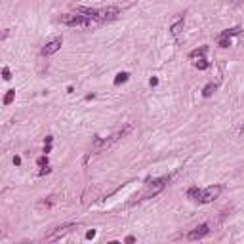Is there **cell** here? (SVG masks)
<instances>
[{"instance_id": "6da1fadb", "label": "cell", "mask_w": 244, "mask_h": 244, "mask_svg": "<svg viewBox=\"0 0 244 244\" xmlns=\"http://www.w3.org/2000/svg\"><path fill=\"white\" fill-rule=\"evenodd\" d=\"M164 183H166V178H160V179H155V181H149L147 183V187H145V191L141 193V194H137V200H143V199H147V197H153V194H156L162 187H164Z\"/></svg>"}, {"instance_id": "7a4b0ae2", "label": "cell", "mask_w": 244, "mask_h": 244, "mask_svg": "<svg viewBox=\"0 0 244 244\" xmlns=\"http://www.w3.org/2000/svg\"><path fill=\"white\" fill-rule=\"evenodd\" d=\"M219 193H221V185H210L202 191L200 194V202H214L217 197H219Z\"/></svg>"}, {"instance_id": "3957f363", "label": "cell", "mask_w": 244, "mask_h": 244, "mask_svg": "<svg viewBox=\"0 0 244 244\" xmlns=\"http://www.w3.org/2000/svg\"><path fill=\"white\" fill-rule=\"evenodd\" d=\"M118 13H120V10L116 8V6H109V8H105V10H99L97 12V21L99 23H103V21H113V19H116L118 17Z\"/></svg>"}, {"instance_id": "277c9868", "label": "cell", "mask_w": 244, "mask_h": 244, "mask_svg": "<svg viewBox=\"0 0 244 244\" xmlns=\"http://www.w3.org/2000/svg\"><path fill=\"white\" fill-rule=\"evenodd\" d=\"M61 42H63V38L61 36H54L52 40H48L46 44H44V48H42V54L44 56H54L59 48H61Z\"/></svg>"}, {"instance_id": "5b68a950", "label": "cell", "mask_w": 244, "mask_h": 244, "mask_svg": "<svg viewBox=\"0 0 244 244\" xmlns=\"http://www.w3.org/2000/svg\"><path fill=\"white\" fill-rule=\"evenodd\" d=\"M71 229H75V225H72V223H67V225H61V227H57L54 233H50V235H48L46 236V240H57V238H61L63 235H67Z\"/></svg>"}, {"instance_id": "8992f818", "label": "cell", "mask_w": 244, "mask_h": 244, "mask_svg": "<svg viewBox=\"0 0 244 244\" xmlns=\"http://www.w3.org/2000/svg\"><path fill=\"white\" fill-rule=\"evenodd\" d=\"M208 225L206 223H202V225H199V227H194L191 233H189V240H199V238H202V236H206L208 235Z\"/></svg>"}, {"instance_id": "52a82bcc", "label": "cell", "mask_w": 244, "mask_h": 244, "mask_svg": "<svg viewBox=\"0 0 244 244\" xmlns=\"http://www.w3.org/2000/svg\"><path fill=\"white\" fill-rule=\"evenodd\" d=\"M113 141H114L113 137H111V139H101V137H95V141H93V145H92V153H99V151L107 149Z\"/></svg>"}, {"instance_id": "ba28073f", "label": "cell", "mask_w": 244, "mask_h": 244, "mask_svg": "<svg viewBox=\"0 0 244 244\" xmlns=\"http://www.w3.org/2000/svg\"><path fill=\"white\" fill-rule=\"evenodd\" d=\"M75 12H77V13H82V15H86V17H97V12H99V10H95V8H86V6H77Z\"/></svg>"}, {"instance_id": "9c48e42d", "label": "cell", "mask_w": 244, "mask_h": 244, "mask_svg": "<svg viewBox=\"0 0 244 244\" xmlns=\"http://www.w3.org/2000/svg\"><path fill=\"white\" fill-rule=\"evenodd\" d=\"M200 194H202V191H200L199 187H191V189L187 191V197L193 199V200H200Z\"/></svg>"}, {"instance_id": "30bf717a", "label": "cell", "mask_w": 244, "mask_h": 244, "mask_svg": "<svg viewBox=\"0 0 244 244\" xmlns=\"http://www.w3.org/2000/svg\"><path fill=\"white\" fill-rule=\"evenodd\" d=\"M183 23H185V21H183V17H179V19L174 23V25H172V29H170V31H172V34H174V36H178V34L181 33V29H183Z\"/></svg>"}, {"instance_id": "8fae6325", "label": "cell", "mask_w": 244, "mask_h": 244, "mask_svg": "<svg viewBox=\"0 0 244 244\" xmlns=\"http://www.w3.org/2000/svg\"><path fill=\"white\" fill-rule=\"evenodd\" d=\"M206 50H208V48H206V46H202L200 50H194V52H191V56H189V57H191V59H202V57H204V54H206Z\"/></svg>"}, {"instance_id": "7c38bea8", "label": "cell", "mask_w": 244, "mask_h": 244, "mask_svg": "<svg viewBox=\"0 0 244 244\" xmlns=\"http://www.w3.org/2000/svg\"><path fill=\"white\" fill-rule=\"evenodd\" d=\"M128 77H130L128 72H118V75L114 77V86H120L122 82H126V80H128Z\"/></svg>"}, {"instance_id": "4fadbf2b", "label": "cell", "mask_w": 244, "mask_h": 244, "mask_svg": "<svg viewBox=\"0 0 244 244\" xmlns=\"http://www.w3.org/2000/svg\"><path fill=\"white\" fill-rule=\"evenodd\" d=\"M214 92H215V84H208V86L202 90V95H204V97H210Z\"/></svg>"}, {"instance_id": "5bb4252c", "label": "cell", "mask_w": 244, "mask_h": 244, "mask_svg": "<svg viewBox=\"0 0 244 244\" xmlns=\"http://www.w3.org/2000/svg\"><path fill=\"white\" fill-rule=\"evenodd\" d=\"M242 33V29L240 27H233V29H229V31H225L221 36H233V34H240Z\"/></svg>"}, {"instance_id": "9a60e30c", "label": "cell", "mask_w": 244, "mask_h": 244, "mask_svg": "<svg viewBox=\"0 0 244 244\" xmlns=\"http://www.w3.org/2000/svg\"><path fill=\"white\" fill-rule=\"evenodd\" d=\"M13 97H15V90H10V92L6 93V97H4V105H10V103L13 101Z\"/></svg>"}, {"instance_id": "2e32d148", "label": "cell", "mask_w": 244, "mask_h": 244, "mask_svg": "<svg viewBox=\"0 0 244 244\" xmlns=\"http://www.w3.org/2000/svg\"><path fill=\"white\" fill-rule=\"evenodd\" d=\"M54 200H56V199H54V197H52V199H50V200H42V202H40V204H38V210H42V208H50V206H52V204H54Z\"/></svg>"}, {"instance_id": "e0dca14e", "label": "cell", "mask_w": 244, "mask_h": 244, "mask_svg": "<svg viewBox=\"0 0 244 244\" xmlns=\"http://www.w3.org/2000/svg\"><path fill=\"white\" fill-rule=\"evenodd\" d=\"M219 46H221V48H229V46H231V38H229V36H221Z\"/></svg>"}, {"instance_id": "ac0fdd59", "label": "cell", "mask_w": 244, "mask_h": 244, "mask_svg": "<svg viewBox=\"0 0 244 244\" xmlns=\"http://www.w3.org/2000/svg\"><path fill=\"white\" fill-rule=\"evenodd\" d=\"M194 65H197V69H202V71H204V69H208V61H206V59H199Z\"/></svg>"}, {"instance_id": "d6986e66", "label": "cell", "mask_w": 244, "mask_h": 244, "mask_svg": "<svg viewBox=\"0 0 244 244\" xmlns=\"http://www.w3.org/2000/svg\"><path fill=\"white\" fill-rule=\"evenodd\" d=\"M2 77H4V80H10V78H12V77H10V69H8V67L2 69Z\"/></svg>"}, {"instance_id": "ffe728a7", "label": "cell", "mask_w": 244, "mask_h": 244, "mask_svg": "<svg viewBox=\"0 0 244 244\" xmlns=\"http://www.w3.org/2000/svg\"><path fill=\"white\" fill-rule=\"evenodd\" d=\"M36 164H38V166H44V164H48V158H46V156H40V158L36 160Z\"/></svg>"}, {"instance_id": "44dd1931", "label": "cell", "mask_w": 244, "mask_h": 244, "mask_svg": "<svg viewBox=\"0 0 244 244\" xmlns=\"http://www.w3.org/2000/svg\"><path fill=\"white\" fill-rule=\"evenodd\" d=\"M13 164L19 166V164H21V156H13Z\"/></svg>"}, {"instance_id": "7402d4cb", "label": "cell", "mask_w": 244, "mask_h": 244, "mask_svg": "<svg viewBox=\"0 0 244 244\" xmlns=\"http://www.w3.org/2000/svg\"><path fill=\"white\" fill-rule=\"evenodd\" d=\"M93 236H95V231H88L86 233V238H93Z\"/></svg>"}, {"instance_id": "603a6c76", "label": "cell", "mask_w": 244, "mask_h": 244, "mask_svg": "<svg viewBox=\"0 0 244 244\" xmlns=\"http://www.w3.org/2000/svg\"><path fill=\"white\" fill-rule=\"evenodd\" d=\"M50 151H52V143H48L46 147H44V153H50Z\"/></svg>"}, {"instance_id": "cb8c5ba5", "label": "cell", "mask_w": 244, "mask_h": 244, "mask_svg": "<svg viewBox=\"0 0 244 244\" xmlns=\"http://www.w3.org/2000/svg\"><path fill=\"white\" fill-rule=\"evenodd\" d=\"M149 84H151V86H156V84H158V78H151V82H149Z\"/></svg>"}]
</instances>
